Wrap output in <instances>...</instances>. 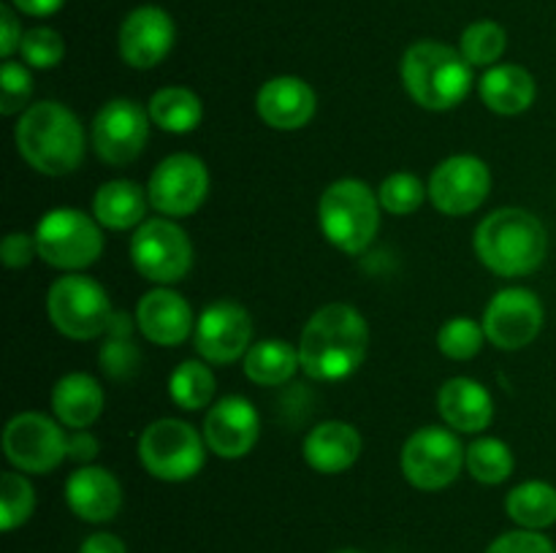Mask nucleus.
I'll list each match as a JSON object with an SVG mask.
<instances>
[{"mask_svg": "<svg viewBox=\"0 0 556 553\" xmlns=\"http://www.w3.org/2000/svg\"><path fill=\"white\" fill-rule=\"evenodd\" d=\"M369 350V325L351 304L320 307L299 339V363L309 380L337 383L356 372Z\"/></svg>", "mask_w": 556, "mask_h": 553, "instance_id": "obj_1", "label": "nucleus"}, {"mask_svg": "<svg viewBox=\"0 0 556 553\" xmlns=\"http://www.w3.org/2000/svg\"><path fill=\"white\" fill-rule=\"evenodd\" d=\"M14 141L27 166L47 177L76 171L85 157V128L79 117L58 101L30 103L20 114Z\"/></svg>", "mask_w": 556, "mask_h": 553, "instance_id": "obj_2", "label": "nucleus"}, {"mask_svg": "<svg viewBox=\"0 0 556 553\" xmlns=\"http://www.w3.org/2000/svg\"><path fill=\"white\" fill-rule=\"evenodd\" d=\"M478 260L500 276H525L541 269L548 253V233L532 211L505 206L476 228L472 239Z\"/></svg>", "mask_w": 556, "mask_h": 553, "instance_id": "obj_3", "label": "nucleus"}, {"mask_svg": "<svg viewBox=\"0 0 556 553\" xmlns=\"http://www.w3.org/2000/svg\"><path fill=\"white\" fill-rule=\"evenodd\" d=\"M402 85L421 108L448 112L470 95L472 65L448 43L416 41L402 57Z\"/></svg>", "mask_w": 556, "mask_h": 553, "instance_id": "obj_4", "label": "nucleus"}, {"mask_svg": "<svg viewBox=\"0 0 556 553\" xmlns=\"http://www.w3.org/2000/svg\"><path fill=\"white\" fill-rule=\"evenodd\" d=\"M380 201L362 179H340L320 195L318 222L337 249L358 255L372 244L380 228Z\"/></svg>", "mask_w": 556, "mask_h": 553, "instance_id": "obj_5", "label": "nucleus"}, {"mask_svg": "<svg viewBox=\"0 0 556 553\" xmlns=\"http://www.w3.org/2000/svg\"><path fill=\"white\" fill-rule=\"evenodd\" d=\"M101 222L74 206L47 211L36 226L38 258L63 271H79L96 263L103 253Z\"/></svg>", "mask_w": 556, "mask_h": 553, "instance_id": "obj_6", "label": "nucleus"}, {"mask_svg": "<svg viewBox=\"0 0 556 553\" xmlns=\"http://www.w3.org/2000/svg\"><path fill=\"white\" fill-rule=\"evenodd\" d=\"M47 312L54 329L76 342L106 334L114 318L106 291L92 276L65 274L49 287Z\"/></svg>", "mask_w": 556, "mask_h": 553, "instance_id": "obj_7", "label": "nucleus"}, {"mask_svg": "<svg viewBox=\"0 0 556 553\" xmlns=\"http://www.w3.org/2000/svg\"><path fill=\"white\" fill-rule=\"evenodd\" d=\"M206 442L190 423L161 417L150 423L139 439V459L152 477L166 483L190 480L201 472Z\"/></svg>", "mask_w": 556, "mask_h": 553, "instance_id": "obj_8", "label": "nucleus"}, {"mask_svg": "<svg viewBox=\"0 0 556 553\" xmlns=\"http://www.w3.org/2000/svg\"><path fill=\"white\" fill-rule=\"evenodd\" d=\"M130 263L144 280L172 285L193 269V244L188 233L166 217L144 220L130 236Z\"/></svg>", "mask_w": 556, "mask_h": 553, "instance_id": "obj_9", "label": "nucleus"}, {"mask_svg": "<svg viewBox=\"0 0 556 553\" xmlns=\"http://www.w3.org/2000/svg\"><path fill=\"white\" fill-rule=\"evenodd\" d=\"M465 453L451 428L424 426L402 448V475L418 491H440L459 477Z\"/></svg>", "mask_w": 556, "mask_h": 553, "instance_id": "obj_10", "label": "nucleus"}, {"mask_svg": "<svg viewBox=\"0 0 556 553\" xmlns=\"http://www.w3.org/2000/svg\"><path fill=\"white\" fill-rule=\"evenodd\" d=\"M3 450L14 470L47 475L68 459V437L52 417L41 412H20L5 426Z\"/></svg>", "mask_w": 556, "mask_h": 553, "instance_id": "obj_11", "label": "nucleus"}, {"mask_svg": "<svg viewBox=\"0 0 556 553\" xmlns=\"http://www.w3.org/2000/svg\"><path fill=\"white\" fill-rule=\"evenodd\" d=\"M210 193V171L204 160L188 152L168 155L157 163L147 182L150 206L163 217H188L204 204Z\"/></svg>", "mask_w": 556, "mask_h": 553, "instance_id": "obj_12", "label": "nucleus"}, {"mask_svg": "<svg viewBox=\"0 0 556 553\" xmlns=\"http://www.w3.org/2000/svg\"><path fill=\"white\" fill-rule=\"evenodd\" d=\"M150 112L130 98H114L92 119V150L109 166H128L150 139Z\"/></svg>", "mask_w": 556, "mask_h": 553, "instance_id": "obj_13", "label": "nucleus"}, {"mask_svg": "<svg viewBox=\"0 0 556 553\" xmlns=\"http://www.w3.org/2000/svg\"><path fill=\"white\" fill-rule=\"evenodd\" d=\"M250 342H253V318L242 304L223 298L210 304L195 320L193 345L206 363L217 366L233 363L237 358L248 356Z\"/></svg>", "mask_w": 556, "mask_h": 553, "instance_id": "obj_14", "label": "nucleus"}, {"mask_svg": "<svg viewBox=\"0 0 556 553\" xmlns=\"http://www.w3.org/2000/svg\"><path fill=\"white\" fill-rule=\"evenodd\" d=\"M543 320L546 312L535 293L527 287H505L489 301L483 312V331L500 350H521L538 339Z\"/></svg>", "mask_w": 556, "mask_h": 553, "instance_id": "obj_15", "label": "nucleus"}, {"mask_svg": "<svg viewBox=\"0 0 556 553\" xmlns=\"http://www.w3.org/2000/svg\"><path fill=\"white\" fill-rule=\"evenodd\" d=\"M429 201L448 217H465L486 201L492 190L489 166L476 155H454L429 177Z\"/></svg>", "mask_w": 556, "mask_h": 553, "instance_id": "obj_16", "label": "nucleus"}, {"mask_svg": "<svg viewBox=\"0 0 556 553\" xmlns=\"http://www.w3.org/2000/svg\"><path fill=\"white\" fill-rule=\"evenodd\" d=\"M177 41V25L161 5H139L119 25V57L130 68H155L168 57Z\"/></svg>", "mask_w": 556, "mask_h": 553, "instance_id": "obj_17", "label": "nucleus"}, {"mask_svg": "<svg viewBox=\"0 0 556 553\" xmlns=\"http://www.w3.org/2000/svg\"><path fill=\"white\" fill-rule=\"evenodd\" d=\"M261 437V417L244 396H223L204 417V442L220 459H242Z\"/></svg>", "mask_w": 556, "mask_h": 553, "instance_id": "obj_18", "label": "nucleus"}, {"mask_svg": "<svg viewBox=\"0 0 556 553\" xmlns=\"http://www.w3.org/2000/svg\"><path fill=\"white\" fill-rule=\"evenodd\" d=\"M136 323L141 334L161 347H177L188 342L195 331L193 309L172 287L161 285L155 291L144 293L136 307Z\"/></svg>", "mask_w": 556, "mask_h": 553, "instance_id": "obj_19", "label": "nucleus"}, {"mask_svg": "<svg viewBox=\"0 0 556 553\" xmlns=\"http://www.w3.org/2000/svg\"><path fill=\"white\" fill-rule=\"evenodd\" d=\"M318 98L315 90L299 76H275L264 81L255 95V112L269 128L299 130L313 119Z\"/></svg>", "mask_w": 556, "mask_h": 553, "instance_id": "obj_20", "label": "nucleus"}, {"mask_svg": "<svg viewBox=\"0 0 556 553\" xmlns=\"http://www.w3.org/2000/svg\"><path fill=\"white\" fill-rule=\"evenodd\" d=\"M65 502L76 518L87 524H106L123 507V488L103 466H79L65 480Z\"/></svg>", "mask_w": 556, "mask_h": 553, "instance_id": "obj_21", "label": "nucleus"}, {"mask_svg": "<svg viewBox=\"0 0 556 553\" xmlns=\"http://www.w3.org/2000/svg\"><path fill=\"white\" fill-rule=\"evenodd\" d=\"M438 410L454 432L478 434L492 423L494 399L478 380L451 377L440 385Z\"/></svg>", "mask_w": 556, "mask_h": 553, "instance_id": "obj_22", "label": "nucleus"}, {"mask_svg": "<svg viewBox=\"0 0 556 553\" xmlns=\"http://www.w3.org/2000/svg\"><path fill=\"white\" fill-rule=\"evenodd\" d=\"M302 453L309 470L320 472V475H340V472L351 470L362 455V434L345 421L318 423L304 437Z\"/></svg>", "mask_w": 556, "mask_h": 553, "instance_id": "obj_23", "label": "nucleus"}, {"mask_svg": "<svg viewBox=\"0 0 556 553\" xmlns=\"http://www.w3.org/2000/svg\"><path fill=\"white\" fill-rule=\"evenodd\" d=\"M478 92L486 108L503 117H514V114L527 112L535 103V79L527 68L514 63L492 65L486 74L478 81Z\"/></svg>", "mask_w": 556, "mask_h": 553, "instance_id": "obj_24", "label": "nucleus"}, {"mask_svg": "<svg viewBox=\"0 0 556 553\" xmlns=\"http://www.w3.org/2000/svg\"><path fill=\"white\" fill-rule=\"evenodd\" d=\"M52 410L68 428H87L101 417L103 388L85 372H71L58 380L52 390Z\"/></svg>", "mask_w": 556, "mask_h": 553, "instance_id": "obj_25", "label": "nucleus"}, {"mask_svg": "<svg viewBox=\"0 0 556 553\" xmlns=\"http://www.w3.org/2000/svg\"><path fill=\"white\" fill-rule=\"evenodd\" d=\"M150 206V195L141 184L130 182V179H112V182L101 184L92 198V215L103 228L112 231H128V228H139Z\"/></svg>", "mask_w": 556, "mask_h": 553, "instance_id": "obj_26", "label": "nucleus"}, {"mask_svg": "<svg viewBox=\"0 0 556 553\" xmlns=\"http://www.w3.org/2000/svg\"><path fill=\"white\" fill-rule=\"evenodd\" d=\"M505 510L519 529H548L556 524V488L543 480L521 483L508 493Z\"/></svg>", "mask_w": 556, "mask_h": 553, "instance_id": "obj_27", "label": "nucleus"}, {"mask_svg": "<svg viewBox=\"0 0 556 553\" xmlns=\"http://www.w3.org/2000/svg\"><path fill=\"white\" fill-rule=\"evenodd\" d=\"M147 112H150L152 125L177 136L199 128L201 117H204L201 98L193 90H188V87H163V90H157L150 98Z\"/></svg>", "mask_w": 556, "mask_h": 553, "instance_id": "obj_28", "label": "nucleus"}, {"mask_svg": "<svg viewBox=\"0 0 556 553\" xmlns=\"http://www.w3.org/2000/svg\"><path fill=\"white\" fill-rule=\"evenodd\" d=\"M302 369L299 363V347L282 339L255 342L244 356V374L255 385H282Z\"/></svg>", "mask_w": 556, "mask_h": 553, "instance_id": "obj_29", "label": "nucleus"}, {"mask_svg": "<svg viewBox=\"0 0 556 553\" xmlns=\"http://www.w3.org/2000/svg\"><path fill=\"white\" fill-rule=\"evenodd\" d=\"M168 396L182 410H204L215 399V374L201 361H182L168 377Z\"/></svg>", "mask_w": 556, "mask_h": 553, "instance_id": "obj_30", "label": "nucleus"}, {"mask_svg": "<svg viewBox=\"0 0 556 553\" xmlns=\"http://www.w3.org/2000/svg\"><path fill=\"white\" fill-rule=\"evenodd\" d=\"M465 466L472 475V480L483 483V486H500L514 475V453L503 439L481 437L467 448Z\"/></svg>", "mask_w": 556, "mask_h": 553, "instance_id": "obj_31", "label": "nucleus"}, {"mask_svg": "<svg viewBox=\"0 0 556 553\" xmlns=\"http://www.w3.org/2000/svg\"><path fill=\"white\" fill-rule=\"evenodd\" d=\"M508 47V36L505 27L494 20H478L465 27L459 38V52L467 63L476 65H497L500 57Z\"/></svg>", "mask_w": 556, "mask_h": 553, "instance_id": "obj_32", "label": "nucleus"}, {"mask_svg": "<svg viewBox=\"0 0 556 553\" xmlns=\"http://www.w3.org/2000/svg\"><path fill=\"white\" fill-rule=\"evenodd\" d=\"M33 510H36V493H33L27 477L20 472H3L0 477V529H20L22 524H27Z\"/></svg>", "mask_w": 556, "mask_h": 553, "instance_id": "obj_33", "label": "nucleus"}, {"mask_svg": "<svg viewBox=\"0 0 556 553\" xmlns=\"http://www.w3.org/2000/svg\"><path fill=\"white\" fill-rule=\"evenodd\" d=\"M483 342L486 339V331H483V323L467 318H451L445 320L443 329L438 331V347L445 358L451 361H470L481 352Z\"/></svg>", "mask_w": 556, "mask_h": 553, "instance_id": "obj_34", "label": "nucleus"}, {"mask_svg": "<svg viewBox=\"0 0 556 553\" xmlns=\"http://www.w3.org/2000/svg\"><path fill=\"white\" fill-rule=\"evenodd\" d=\"M429 195V190L424 188L421 179L416 173H407V171H396L391 177L383 179L378 190V201L383 206V211H391L396 217H405L413 215L418 206L424 204V198Z\"/></svg>", "mask_w": 556, "mask_h": 553, "instance_id": "obj_35", "label": "nucleus"}, {"mask_svg": "<svg viewBox=\"0 0 556 553\" xmlns=\"http://www.w3.org/2000/svg\"><path fill=\"white\" fill-rule=\"evenodd\" d=\"M20 54L25 60V65L38 70H47L60 65V60L65 57V41L58 30L52 27H30L25 30L20 43Z\"/></svg>", "mask_w": 556, "mask_h": 553, "instance_id": "obj_36", "label": "nucleus"}, {"mask_svg": "<svg viewBox=\"0 0 556 553\" xmlns=\"http://www.w3.org/2000/svg\"><path fill=\"white\" fill-rule=\"evenodd\" d=\"M33 95V76L27 65L16 63V60H5L0 68V112L5 117L16 112H25L27 101Z\"/></svg>", "mask_w": 556, "mask_h": 553, "instance_id": "obj_37", "label": "nucleus"}, {"mask_svg": "<svg viewBox=\"0 0 556 553\" xmlns=\"http://www.w3.org/2000/svg\"><path fill=\"white\" fill-rule=\"evenodd\" d=\"M101 369L112 380H130L136 377L141 366V350L134 345V339H109L101 347Z\"/></svg>", "mask_w": 556, "mask_h": 553, "instance_id": "obj_38", "label": "nucleus"}, {"mask_svg": "<svg viewBox=\"0 0 556 553\" xmlns=\"http://www.w3.org/2000/svg\"><path fill=\"white\" fill-rule=\"evenodd\" d=\"M486 553H556V548L543 531L516 529L500 535L497 540L486 548Z\"/></svg>", "mask_w": 556, "mask_h": 553, "instance_id": "obj_39", "label": "nucleus"}, {"mask_svg": "<svg viewBox=\"0 0 556 553\" xmlns=\"http://www.w3.org/2000/svg\"><path fill=\"white\" fill-rule=\"evenodd\" d=\"M36 255L38 244L36 236H30V233H9V236L3 239V244H0V258H3V263L9 266V269H22V266L30 263Z\"/></svg>", "mask_w": 556, "mask_h": 553, "instance_id": "obj_40", "label": "nucleus"}, {"mask_svg": "<svg viewBox=\"0 0 556 553\" xmlns=\"http://www.w3.org/2000/svg\"><path fill=\"white\" fill-rule=\"evenodd\" d=\"M22 27L16 14L11 11V5H0V54L3 60H11V54L20 52V43H22Z\"/></svg>", "mask_w": 556, "mask_h": 553, "instance_id": "obj_41", "label": "nucleus"}, {"mask_svg": "<svg viewBox=\"0 0 556 553\" xmlns=\"http://www.w3.org/2000/svg\"><path fill=\"white\" fill-rule=\"evenodd\" d=\"M98 450H101V445H98V439L92 437L87 428H76V432L68 437V459L87 464V461L96 459Z\"/></svg>", "mask_w": 556, "mask_h": 553, "instance_id": "obj_42", "label": "nucleus"}, {"mask_svg": "<svg viewBox=\"0 0 556 553\" xmlns=\"http://www.w3.org/2000/svg\"><path fill=\"white\" fill-rule=\"evenodd\" d=\"M79 553H128L125 542L109 531H96L79 545Z\"/></svg>", "mask_w": 556, "mask_h": 553, "instance_id": "obj_43", "label": "nucleus"}, {"mask_svg": "<svg viewBox=\"0 0 556 553\" xmlns=\"http://www.w3.org/2000/svg\"><path fill=\"white\" fill-rule=\"evenodd\" d=\"M63 3L65 0H11V5L27 16H52L63 9Z\"/></svg>", "mask_w": 556, "mask_h": 553, "instance_id": "obj_44", "label": "nucleus"}, {"mask_svg": "<svg viewBox=\"0 0 556 553\" xmlns=\"http://www.w3.org/2000/svg\"><path fill=\"white\" fill-rule=\"evenodd\" d=\"M106 334L109 339H130V334H134V320H130L125 312H114Z\"/></svg>", "mask_w": 556, "mask_h": 553, "instance_id": "obj_45", "label": "nucleus"}, {"mask_svg": "<svg viewBox=\"0 0 556 553\" xmlns=\"http://www.w3.org/2000/svg\"><path fill=\"white\" fill-rule=\"evenodd\" d=\"M337 553H362V551H353V548H345V551H337Z\"/></svg>", "mask_w": 556, "mask_h": 553, "instance_id": "obj_46", "label": "nucleus"}]
</instances>
